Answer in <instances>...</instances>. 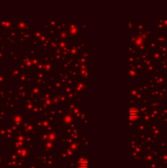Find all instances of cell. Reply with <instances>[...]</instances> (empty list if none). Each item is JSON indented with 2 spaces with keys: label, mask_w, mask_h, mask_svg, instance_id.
<instances>
[{
  "label": "cell",
  "mask_w": 167,
  "mask_h": 168,
  "mask_svg": "<svg viewBox=\"0 0 167 168\" xmlns=\"http://www.w3.org/2000/svg\"><path fill=\"white\" fill-rule=\"evenodd\" d=\"M78 168H89V162L87 159H81L77 163Z\"/></svg>",
  "instance_id": "6da1fadb"
},
{
  "label": "cell",
  "mask_w": 167,
  "mask_h": 168,
  "mask_svg": "<svg viewBox=\"0 0 167 168\" xmlns=\"http://www.w3.org/2000/svg\"><path fill=\"white\" fill-rule=\"evenodd\" d=\"M138 112L137 109L135 108H131L130 110L129 111V117L130 119H135L136 117H138Z\"/></svg>",
  "instance_id": "7a4b0ae2"
}]
</instances>
